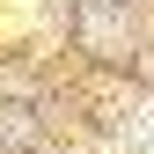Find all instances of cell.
Instances as JSON below:
<instances>
[{
	"label": "cell",
	"instance_id": "1",
	"mask_svg": "<svg viewBox=\"0 0 154 154\" xmlns=\"http://www.w3.org/2000/svg\"><path fill=\"white\" fill-rule=\"evenodd\" d=\"M125 154H154V110H140V125L125 132Z\"/></svg>",
	"mask_w": 154,
	"mask_h": 154
}]
</instances>
